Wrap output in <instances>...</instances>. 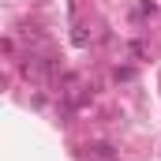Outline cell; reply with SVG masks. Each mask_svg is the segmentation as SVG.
<instances>
[{
    "label": "cell",
    "mask_w": 161,
    "mask_h": 161,
    "mask_svg": "<svg viewBox=\"0 0 161 161\" xmlns=\"http://www.w3.org/2000/svg\"><path fill=\"white\" fill-rule=\"evenodd\" d=\"M90 154H94L97 161H116V154H113V146H105V142H101V146H90Z\"/></svg>",
    "instance_id": "1"
},
{
    "label": "cell",
    "mask_w": 161,
    "mask_h": 161,
    "mask_svg": "<svg viewBox=\"0 0 161 161\" xmlns=\"http://www.w3.org/2000/svg\"><path fill=\"white\" fill-rule=\"evenodd\" d=\"M146 15H154V4H150V0H142V4L135 8V19H146Z\"/></svg>",
    "instance_id": "2"
}]
</instances>
